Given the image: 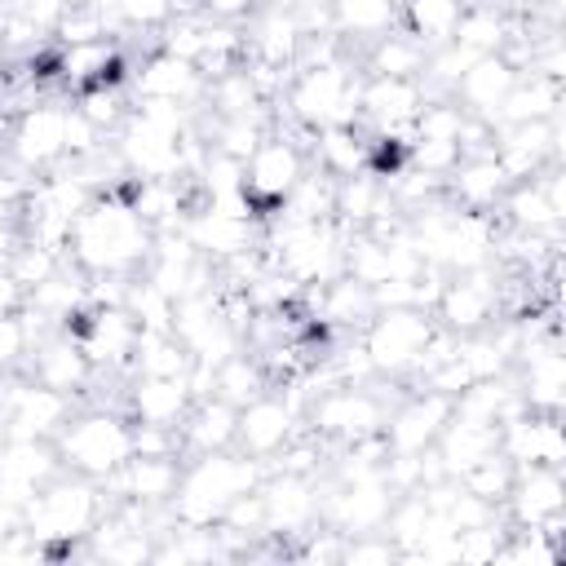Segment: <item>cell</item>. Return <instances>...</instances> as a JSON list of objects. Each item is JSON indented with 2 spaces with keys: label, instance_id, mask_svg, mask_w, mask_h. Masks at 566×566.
Returning <instances> with one entry per match:
<instances>
[{
  "label": "cell",
  "instance_id": "cell-8",
  "mask_svg": "<svg viewBox=\"0 0 566 566\" xmlns=\"http://www.w3.org/2000/svg\"><path fill=\"white\" fill-rule=\"evenodd\" d=\"M310 172V133H296L274 119V128L256 142V150L243 159V195L265 221Z\"/></svg>",
  "mask_w": 566,
  "mask_h": 566
},
{
  "label": "cell",
  "instance_id": "cell-25",
  "mask_svg": "<svg viewBox=\"0 0 566 566\" xmlns=\"http://www.w3.org/2000/svg\"><path fill=\"white\" fill-rule=\"evenodd\" d=\"M261 389H270V376H265L261 358H256L248 345H243L239 354H230L226 363L212 367V394H221V398L234 402V407H243V402L256 398Z\"/></svg>",
  "mask_w": 566,
  "mask_h": 566
},
{
  "label": "cell",
  "instance_id": "cell-6",
  "mask_svg": "<svg viewBox=\"0 0 566 566\" xmlns=\"http://www.w3.org/2000/svg\"><path fill=\"white\" fill-rule=\"evenodd\" d=\"M433 332H438V323H433L429 310H420V305H380L358 327L354 340H358V349H363V358H367L376 380L411 385Z\"/></svg>",
  "mask_w": 566,
  "mask_h": 566
},
{
  "label": "cell",
  "instance_id": "cell-27",
  "mask_svg": "<svg viewBox=\"0 0 566 566\" xmlns=\"http://www.w3.org/2000/svg\"><path fill=\"white\" fill-rule=\"evenodd\" d=\"M35 336L22 314H0V371H22Z\"/></svg>",
  "mask_w": 566,
  "mask_h": 566
},
{
  "label": "cell",
  "instance_id": "cell-22",
  "mask_svg": "<svg viewBox=\"0 0 566 566\" xmlns=\"http://www.w3.org/2000/svg\"><path fill=\"white\" fill-rule=\"evenodd\" d=\"M517 75H522V71H517L504 53H482V57H473V62L460 71L451 97H455L469 115H478V119L491 124V115L500 111V102L509 97V88L517 84Z\"/></svg>",
  "mask_w": 566,
  "mask_h": 566
},
{
  "label": "cell",
  "instance_id": "cell-4",
  "mask_svg": "<svg viewBox=\"0 0 566 566\" xmlns=\"http://www.w3.org/2000/svg\"><path fill=\"white\" fill-rule=\"evenodd\" d=\"M106 491H102V482H88V478H80V473H57V478H49L27 504H22V531L40 544V548H49V557H71L88 535H93V526L102 522V513H106Z\"/></svg>",
  "mask_w": 566,
  "mask_h": 566
},
{
  "label": "cell",
  "instance_id": "cell-7",
  "mask_svg": "<svg viewBox=\"0 0 566 566\" xmlns=\"http://www.w3.org/2000/svg\"><path fill=\"white\" fill-rule=\"evenodd\" d=\"M385 380H345L327 385L305 402V433H314L323 447H354L367 438H380L389 416V394H380ZM402 394V389H398Z\"/></svg>",
  "mask_w": 566,
  "mask_h": 566
},
{
  "label": "cell",
  "instance_id": "cell-21",
  "mask_svg": "<svg viewBox=\"0 0 566 566\" xmlns=\"http://www.w3.org/2000/svg\"><path fill=\"white\" fill-rule=\"evenodd\" d=\"M509 186H513V181H509V172L500 168V159H495L491 150H478V155H464V159L447 172L442 195H447L455 208H464V212H491V217H495V208H500V199H504Z\"/></svg>",
  "mask_w": 566,
  "mask_h": 566
},
{
  "label": "cell",
  "instance_id": "cell-24",
  "mask_svg": "<svg viewBox=\"0 0 566 566\" xmlns=\"http://www.w3.org/2000/svg\"><path fill=\"white\" fill-rule=\"evenodd\" d=\"M460 13H464V0H402L398 27L416 35L424 49H438V44H451Z\"/></svg>",
  "mask_w": 566,
  "mask_h": 566
},
{
  "label": "cell",
  "instance_id": "cell-23",
  "mask_svg": "<svg viewBox=\"0 0 566 566\" xmlns=\"http://www.w3.org/2000/svg\"><path fill=\"white\" fill-rule=\"evenodd\" d=\"M234 424H239V407L226 402L221 394H203L195 398V407L181 420V455H203V451H226L234 447Z\"/></svg>",
  "mask_w": 566,
  "mask_h": 566
},
{
  "label": "cell",
  "instance_id": "cell-16",
  "mask_svg": "<svg viewBox=\"0 0 566 566\" xmlns=\"http://www.w3.org/2000/svg\"><path fill=\"white\" fill-rule=\"evenodd\" d=\"M208 80L190 57H177L168 49H150L133 71H128V97H150V102H177V106H203Z\"/></svg>",
  "mask_w": 566,
  "mask_h": 566
},
{
  "label": "cell",
  "instance_id": "cell-9",
  "mask_svg": "<svg viewBox=\"0 0 566 566\" xmlns=\"http://www.w3.org/2000/svg\"><path fill=\"white\" fill-rule=\"evenodd\" d=\"M500 318H504V274L495 261L473 265V270H451L442 279L438 301H433V323L442 332L473 336Z\"/></svg>",
  "mask_w": 566,
  "mask_h": 566
},
{
  "label": "cell",
  "instance_id": "cell-12",
  "mask_svg": "<svg viewBox=\"0 0 566 566\" xmlns=\"http://www.w3.org/2000/svg\"><path fill=\"white\" fill-rule=\"evenodd\" d=\"M500 509H504L509 526H544V531L562 535V522H566L562 464H517Z\"/></svg>",
  "mask_w": 566,
  "mask_h": 566
},
{
  "label": "cell",
  "instance_id": "cell-18",
  "mask_svg": "<svg viewBox=\"0 0 566 566\" xmlns=\"http://www.w3.org/2000/svg\"><path fill=\"white\" fill-rule=\"evenodd\" d=\"M119 407L128 411L133 424H164V429H181L186 411L195 407V389H190V371L186 376H128Z\"/></svg>",
  "mask_w": 566,
  "mask_h": 566
},
{
  "label": "cell",
  "instance_id": "cell-1",
  "mask_svg": "<svg viewBox=\"0 0 566 566\" xmlns=\"http://www.w3.org/2000/svg\"><path fill=\"white\" fill-rule=\"evenodd\" d=\"M150 248H155V230L137 217L128 199V181L97 190L66 234V261H75L84 274L133 279L150 261Z\"/></svg>",
  "mask_w": 566,
  "mask_h": 566
},
{
  "label": "cell",
  "instance_id": "cell-5",
  "mask_svg": "<svg viewBox=\"0 0 566 566\" xmlns=\"http://www.w3.org/2000/svg\"><path fill=\"white\" fill-rule=\"evenodd\" d=\"M53 451L66 473L88 482H111L133 455V420L119 402H80L57 429Z\"/></svg>",
  "mask_w": 566,
  "mask_h": 566
},
{
  "label": "cell",
  "instance_id": "cell-19",
  "mask_svg": "<svg viewBox=\"0 0 566 566\" xmlns=\"http://www.w3.org/2000/svg\"><path fill=\"white\" fill-rule=\"evenodd\" d=\"M181 460L186 455H128V464L111 482H102V491H106V500H128L150 513H164L177 491Z\"/></svg>",
  "mask_w": 566,
  "mask_h": 566
},
{
  "label": "cell",
  "instance_id": "cell-2",
  "mask_svg": "<svg viewBox=\"0 0 566 566\" xmlns=\"http://www.w3.org/2000/svg\"><path fill=\"white\" fill-rule=\"evenodd\" d=\"M358 84H363V66L349 53L296 62L279 102H274V119L296 128V133H318L332 124H358Z\"/></svg>",
  "mask_w": 566,
  "mask_h": 566
},
{
  "label": "cell",
  "instance_id": "cell-15",
  "mask_svg": "<svg viewBox=\"0 0 566 566\" xmlns=\"http://www.w3.org/2000/svg\"><path fill=\"white\" fill-rule=\"evenodd\" d=\"M22 371H27L31 380L49 385V389L71 394L75 402L93 398V389H97V371H93L88 354L80 349V340H75L66 327L44 332V336L31 345V354H27V367H22Z\"/></svg>",
  "mask_w": 566,
  "mask_h": 566
},
{
  "label": "cell",
  "instance_id": "cell-13",
  "mask_svg": "<svg viewBox=\"0 0 566 566\" xmlns=\"http://www.w3.org/2000/svg\"><path fill=\"white\" fill-rule=\"evenodd\" d=\"M318 500H323V478L265 469V478H261L265 539H301L305 531H314L318 526Z\"/></svg>",
  "mask_w": 566,
  "mask_h": 566
},
{
  "label": "cell",
  "instance_id": "cell-26",
  "mask_svg": "<svg viewBox=\"0 0 566 566\" xmlns=\"http://www.w3.org/2000/svg\"><path fill=\"white\" fill-rule=\"evenodd\" d=\"M186 371H190V354L172 332H142L137 336L128 376H186Z\"/></svg>",
  "mask_w": 566,
  "mask_h": 566
},
{
  "label": "cell",
  "instance_id": "cell-29",
  "mask_svg": "<svg viewBox=\"0 0 566 566\" xmlns=\"http://www.w3.org/2000/svg\"><path fill=\"white\" fill-rule=\"evenodd\" d=\"M22 305H27V287L0 265V314H22Z\"/></svg>",
  "mask_w": 566,
  "mask_h": 566
},
{
  "label": "cell",
  "instance_id": "cell-10",
  "mask_svg": "<svg viewBox=\"0 0 566 566\" xmlns=\"http://www.w3.org/2000/svg\"><path fill=\"white\" fill-rule=\"evenodd\" d=\"M66 119L71 97H35L31 106H18L4 137V159L27 177L66 164Z\"/></svg>",
  "mask_w": 566,
  "mask_h": 566
},
{
  "label": "cell",
  "instance_id": "cell-28",
  "mask_svg": "<svg viewBox=\"0 0 566 566\" xmlns=\"http://www.w3.org/2000/svg\"><path fill=\"white\" fill-rule=\"evenodd\" d=\"M265 0H195V9L203 13V18H217V22H234V27H243L256 9H261Z\"/></svg>",
  "mask_w": 566,
  "mask_h": 566
},
{
  "label": "cell",
  "instance_id": "cell-11",
  "mask_svg": "<svg viewBox=\"0 0 566 566\" xmlns=\"http://www.w3.org/2000/svg\"><path fill=\"white\" fill-rule=\"evenodd\" d=\"M301 429H305V407L283 385H270V389H261L256 398H248L239 407L234 447L256 455L261 464H270L292 438H301Z\"/></svg>",
  "mask_w": 566,
  "mask_h": 566
},
{
  "label": "cell",
  "instance_id": "cell-14",
  "mask_svg": "<svg viewBox=\"0 0 566 566\" xmlns=\"http://www.w3.org/2000/svg\"><path fill=\"white\" fill-rule=\"evenodd\" d=\"M447 416H451V398L447 394H438L429 385H411V389L402 385V394L394 398V407L385 416V429H380L385 451L389 455H420V451H429L438 442Z\"/></svg>",
  "mask_w": 566,
  "mask_h": 566
},
{
  "label": "cell",
  "instance_id": "cell-20",
  "mask_svg": "<svg viewBox=\"0 0 566 566\" xmlns=\"http://www.w3.org/2000/svg\"><path fill=\"white\" fill-rule=\"evenodd\" d=\"M500 451L517 464H566V433H562V416L548 411H513L500 424Z\"/></svg>",
  "mask_w": 566,
  "mask_h": 566
},
{
  "label": "cell",
  "instance_id": "cell-17",
  "mask_svg": "<svg viewBox=\"0 0 566 566\" xmlns=\"http://www.w3.org/2000/svg\"><path fill=\"white\" fill-rule=\"evenodd\" d=\"M62 473V460L53 451V442L44 438H0V504L18 509L49 482Z\"/></svg>",
  "mask_w": 566,
  "mask_h": 566
},
{
  "label": "cell",
  "instance_id": "cell-3",
  "mask_svg": "<svg viewBox=\"0 0 566 566\" xmlns=\"http://www.w3.org/2000/svg\"><path fill=\"white\" fill-rule=\"evenodd\" d=\"M265 464L239 447L226 451H203L181 460L177 491L168 500V522L177 526H217L221 513L252 486H261Z\"/></svg>",
  "mask_w": 566,
  "mask_h": 566
}]
</instances>
